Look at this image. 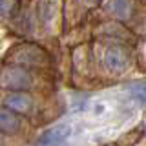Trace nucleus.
Wrapping results in <instances>:
<instances>
[{
    "instance_id": "nucleus-5",
    "label": "nucleus",
    "mask_w": 146,
    "mask_h": 146,
    "mask_svg": "<svg viewBox=\"0 0 146 146\" xmlns=\"http://www.w3.org/2000/svg\"><path fill=\"white\" fill-rule=\"evenodd\" d=\"M0 126H2V133H13V131L18 128V119L13 115V110L9 111V108L4 106L2 110V121H0Z\"/></svg>"
},
{
    "instance_id": "nucleus-6",
    "label": "nucleus",
    "mask_w": 146,
    "mask_h": 146,
    "mask_svg": "<svg viewBox=\"0 0 146 146\" xmlns=\"http://www.w3.org/2000/svg\"><path fill=\"white\" fill-rule=\"evenodd\" d=\"M111 11L115 13L119 18H126L130 15V4H128V0H113L111 2Z\"/></svg>"
},
{
    "instance_id": "nucleus-3",
    "label": "nucleus",
    "mask_w": 146,
    "mask_h": 146,
    "mask_svg": "<svg viewBox=\"0 0 146 146\" xmlns=\"http://www.w3.org/2000/svg\"><path fill=\"white\" fill-rule=\"evenodd\" d=\"M27 84H29V79L22 70L18 68H13L11 71L4 73V86L11 90H26Z\"/></svg>"
},
{
    "instance_id": "nucleus-8",
    "label": "nucleus",
    "mask_w": 146,
    "mask_h": 146,
    "mask_svg": "<svg viewBox=\"0 0 146 146\" xmlns=\"http://www.w3.org/2000/svg\"><path fill=\"white\" fill-rule=\"evenodd\" d=\"M84 2H86V4H97L99 0H84Z\"/></svg>"
},
{
    "instance_id": "nucleus-4",
    "label": "nucleus",
    "mask_w": 146,
    "mask_h": 146,
    "mask_svg": "<svg viewBox=\"0 0 146 146\" xmlns=\"http://www.w3.org/2000/svg\"><path fill=\"white\" fill-rule=\"evenodd\" d=\"M4 106L13 110V111L24 113L31 108V99L27 97L26 93H9L7 97L4 99Z\"/></svg>"
},
{
    "instance_id": "nucleus-2",
    "label": "nucleus",
    "mask_w": 146,
    "mask_h": 146,
    "mask_svg": "<svg viewBox=\"0 0 146 146\" xmlns=\"http://www.w3.org/2000/svg\"><path fill=\"white\" fill-rule=\"evenodd\" d=\"M68 135H70V128L66 124H58V126H53L49 130H46L36 139V144H60L68 139Z\"/></svg>"
},
{
    "instance_id": "nucleus-1",
    "label": "nucleus",
    "mask_w": 146,
    "mask_h": 146,
    "mask_svg": "<svg viewBox=\"0 0 146 146\" xmlns=\"http://www.w3.org/2000/svg\"><path fill=\"white\" fill-rule=\"evenodd\" d=\"M104 62L108 64L110 70L113 71H121L128 66V53L122 48H117V46H111V48L106 49V55H104Z\"/></svg>"
},
{
    "instance_id": "nucleus-7",
    "label": "nucleus",
    "mask_w": 146,
    "mask_h": 146,
    "mask_svg": "<svg viewBox=\"0 0 146 146\" xmlns=\"http://www.w3.org/2000/svg\"><path fill=\"white\" fill-rule=\"evenodd\" d=\"M130 91L131 95L139 100V102L146 104V80H141V82H133L130 86Z\"/></svg>"
}]
</instances>
